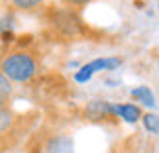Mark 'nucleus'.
<instances>
[{"label":"nucleus","instance_id":"nucleus-3","mask_svg":"<svg viewBox=\"0 0 159 153\" xmlns=\"http://www.w3.org/2000/svg\"><path fill=\"white\" fill-rule=\"evenodd\" d=\"M114 116H120V118L124 120V122H128V124H136L138 120L143 118L139 106H138V104H132V102L114 104Z\"/></svg>","mask_w":159,"mask_h":153},{"label":"nucleus","instance_id":"nucleus-13","mask_svg":"<svg viewBox=\"0 0 159 153\" xmlns=\"http://www.w3.org/2000/svg\"><path fill=\"white\" fill-rule=\"evenodd\" d=\"M157 8H159V0H157Z\"/></svg>","mask_w":159,"mask_h":153},{"label":"nucleus","instance_id":"nucleus-7","mask_svg":"<svg viewBox=\"0 0 159 153\" xmlns=\"http://www.w3.org/2000/svg\"><path fill=\"white\" fill-rule=\"evenodd\" d=\"M143 128L148 130L149 133H153V136H159V114H153V112H148L143 114Z\"/></svg>","mask_w":159,"mask_h":153},{"label":"nucleus","instance_id":"nucleus-12","mask_svg":"<svg viewBox=\"0 0 159 153\" xmlns=\"http://www.w3.org/2000/svg\"><path fill=\"white\" fill-rule=\"evenodd\" d=\"M69 4H73V6H83V4H87V2H90V0H67Z\"/></svg>","mask_w":159,"mask_h":153},{"label":"nucleus","instance_id":"nucleus-14","mask_svg":"<svg viewBox=\"0 0 159 153\" xmlns=\"http://www.w3.org/2000/svg\"><path fill=\"white\" fill-rule=\"evenodd\" d=\"M157 63H159V61H157Z\"/></svg>","mask_w":159,"mask_h":153},{"label":"nucleus","instance_id":"nucleus-2","mask_svg":"<svg viewBox=\"0 0 159 153\" xmlns=\"http://www.w3.org/2000/svg\"><path fill=\"white\" fill-rule=\"evenodd\" d=\"M122 65V59L120 57H98L94 61H90V63L83 65L81 69L75 73V81L77 83H87L93 79L94 73L98 71H112V69H118Z\"/></svg>","mask_w":159,"mask_h":153},{"label":"nucleus","instance_id":"nucleus-1","mask_svg":"<svg viewBox=\"0 0 159 153\" xmlns=\"http://www.w3.org/2000/svg\"><path fill=\"white\" fill-rule=\"evenodd\" d=\"M0 67H2L0 71L14 83H28L35 75V61L26 51H16L6 55Z\"/></svg>","mask_w":159,"mask_h":153},{"label":"nucleus","instance_id":"nucleus-6","mask_svg":"<svg viewBox=\"0 0 159 153\" xmlns=\"http://www.w3.org/2000/svg\"><path fill=\"white\" fill-rule=\"evenodd\" d=\"M73 151V142L65 136H57L47 143V153H71Z\"/></svg>","mask_w":159,"mask_h":153},{"label":"nucleus","instance_id":"nucleus-4","mask_svg":"<svg viewBox=\"0 0 159 153\" xmlns=\"http://www.w3.org/2000/svg\"><path fill=\"white\" fill-rule=\"evenodd\" d=\"M84 114L90 116L93 120L114 116V104H110L108 100H93V102H89L87 108H84Z\"/></svg>","mask_w":159,"mask_h":153},{"label":"nucleus","instance_id":"nucleus-8","mask_svg":"<svg viewBox=\"0 0 159 153\" xmlns=\"http://www.w3.org/2000/svg\"><path fill=\"white\" fill-rule=\"evenodd\" d=\"M12 96V83L10 79L0 71V106H4V102Z\"/></svg>","mask_w":159,"mask_h":153},{"label":"nucleus","instance_id":"nucleus-10","mask_svg":"<svg viewBox=\"0 0 159 153\" xmlns=\"http://www.w3.org/2000/svg\"><path fill=\"white\" fill-rule=\"evenodd\" d=\"M10 2L20 10H32V8L41 4V0H10Z\"/></svg>","mask_w":159,"mask_h":153},{"label":"nucleus","instance_id":"nucleus-11","mask_svg":"<svg viewBox=\"0 0 159 153\" xmlns=\"http://www.w3.org/2000/svg\"><path fill=\"white\" fill-rule=\"evenodd\" d=\"M6 29H12V18L10 16H4L2 20H0V32H6Z\"/></svg>","mask_w":159,"mask_h":153},{"label":"nucleus","instance_id":"nucleus-9","mask_svg":"<svg viewBox=\"0 0 159 153\" xmlns=\"http://www.w3.org/2000/svg\"><path fill=\"white\" fill-rule=\"evenodd\" d=\"M10 124H12V114H10V110H6L4 106H0V133L8 130Z\"/></svg>","mask_w":159,"mask_h":153},{"label":"nucleus","instance_id":"nucleus-5","mask_svg":"<svg viewBox=\"0 0 159 153\" xmlns=\"http://www.w3.org/2000/svg\"><path fill=\"white\" fill-rule=\"evenodd\" d=\"M130 96H132L134 100H138L139 104H143V106L155 108V96H153V92H151V88L145 87V84H139V87L132 88L130 90Z\"/></svg>","mask_w":159,"mask_h":153}]
</instances>
